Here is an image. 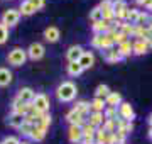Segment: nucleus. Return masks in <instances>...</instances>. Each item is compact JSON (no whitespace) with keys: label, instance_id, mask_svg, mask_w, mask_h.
<instances>
[{"label":"nucleus","instance_id":"nucleus-1","mask_svg":"<svg viewBox=\"0 0 152 144\" xmlns=\"http://www.w3.org/2000/svg\"><path fill=\"white\" fill-rule=\"evenodd\" d=\"M76 93H78V88L73 82H63L56 90V97L59 102H71V100H75Z\"/></svg>","mask_w":152,"mask_h":144},{"label":"nucleus","instance_id":"nucleus-2","mask_svg":"<svg viewBox=\"0 0 152 144\" xmlns=\"http://www.w3.org/2000/svg\"><path fill=\"white\" fill-rule=\"evenodd\" d=\"M7 61L12 66H22L26 61H27V49H22V48H14V49L7 54Z\"/></svg>","mask_w":152,"mask_h":144},{"label":"nucleus","instance_id":"nucleus-3","mask_svg":"<svg viewBox=\"0 0 152 144\" xmlns=\"http://www.w3.org/2000/svg\"><path fill=\"white\" fill-rule=\"evenodd\" d=\"M91 46L93 48H98V49H110V48H113V39L110 37V34H95L91 39Z\"/></svg>","mask_w":152,"mask_h":144},{"label":"nucleus","instance_id":"nucleus-4","mask_svg":"<svg viewBox=\"0 0 152 144\" xmlns=\"http://www.w3.org/2000/svg\"><path fill=\"white\" fill-rule=\"evenodd\" d=\"M19 21H20V12L17 9H7L2 14V24L5 27H14V26L19 24Z\"/></svg>","mask_w":152,"mask_h":144},{"label":"nucleus","instance_id":"nucleus-5","mask_svg":"<svg viewBox=\"0 0 152 144\" xmlns=\"http://www.w3.org/2000/svg\"><path fill=\"white\" fill-rule=\"evenodd\" d=\"M32 107L37 112H41V114H48V110H49V98H48V95L36 93V97H34V100H32Z\"/></svg>","mask_w":152,"mask_h":144},{"label":"nucleus","instance_id":"nucleus-6","mask_svg":"<svg viewBox=\"0 0 152 144\" xmlns=\"http://www.w3.org/2000/svg\"><path fill=\"white\" fill-rule=\"evenodd\" d=\"M113 12L117 21H125V17L129 14V5L125 0H113Z\"/></svg>","mask_w":152,"mask_h":144},{"label":"nucleus","instance_id":"nucleus-7","mask_svg":"<svg viewBox=\"0 0 152 144\" xmlns=\"http://www.w3.org/2000/svg\"><path fill=\"white\" fill-rule=\"evenodd\" d=\"M100 9L103 12V21L107 22H113L115 21V12H113V0H103L100 4Z\"/></svg>","mask_w":152,"mask_h":144},{"label":"nucleus","instance_id":"nucleus-8","mask_svg":"<svg viewBox=\"0 0 152 144\" xmlns=\"http://www.w3.org/2000/svg\"><path fill=\"white\" fill-rule=\"evenodd\" d=\"M34 97H36V92H34L31 87H24V88H20L19 92H17L15 98L19 100V102H22V104H32Z\"/></svg>","mask_w":152,"mask_h":144},{"label":"nucleus","instance_id":"nucleus-9","mask_svg":"<svg viewBox=\"0 0 152 144\" xmlns=\"http://www.w3.org/2000/svg\"><path fill=\"white\" fill-rule=\"evenodd\" d=\"M44 53H46V49H44V46L41 44V43H32V44L29 46V49H27V58L37 61L44 56Z\"/></svg>","mask_w":152,"mask_h":144},{"label":"nucleus","instance_id":"nucleus-10","mask_svg":"<svg viewBox=\"0 0 152 144\" xmlns=\"http://www.w3.org/2000/svg\"><path fill=\"white\" fill-rule=\"evenodd\" d=\"M118 117L124 119V120L132 122V119L135 117V112H134L130 104H127V102H122V104H120L118 105Z\"/></svg>","mask_w":152,"mask_h":144},{"label":"nucleus","instance_id":"nucleus-11","mask_svg":"<svg viewBox=\"0 0 152 144\" xmlns=\"http://www.w3.org/2000/svg\"><path fill=\"white\" fill-rule=\"evenodd\" d=\"M68 139L73 144H81V139H83L81 126H69V129H68Z\"/></svg>","mask_w":152,"mask_h":144},{"label":"nucleus","instance_id":"nucleus-12","mask_svg":"<svg viewBox=\"0 0 152 144\" xmlns=\"http://www.w3.org/2000/svg\"><path fill=\"white\" fill-rule=\"evenodd\" d=\"M66 120L69 122V126H83V124H85V117H83L80 112H76L75 109H71V110L66 114Z\"/></svg>","mask_w":152,"mask_h":144},{"label":"nucleus","instance_id":"nucleus-13","mask_svg":"<svg viewBox=\"0 0 152 144\" xmlns=\"http://www.w3.org/2000/svg\"><path fill=\"white\" fill-rule=\"evenodd\" d=\"M83 48L81 46H71L69 49H68V53H66V58H68V61L69 63H78L80 61V58L83 56Z\"/></svg>","mask_w":152,"mask_h":144},{"label":"nucleus","instance_id":"nucleus-14","mask_svg":"<svg viewBox=\"0 0 152 144\" xmlns=\"http://www.w3.org/2000/svg\"><path fill=\"white\" fill-rule=\"evenodd\" d=\"M112 134L113 132H107L103 127H98L96 134H95V144H110V141H112Z\"/></svg>","mask_w":152,"mask_h":144},{"label":"nucleus","instance_id":"nucleus-15","mask_svg":"<svg viewBox=\"0 0 152 144\" xmlns=\"http://www.w3.org/2000/svg\"><path fill=\"white\" fill-rule=\"evenodd\" d=\"M61 37V32H59V29L54 27V26H49L46 31H44V39L48 41V43H58Z\"/></svg>","mask_w":152,"mask_h":144},{"label":"nucleus","instance_id":"nucleus-16","mask_svg":"<svg viewBox=\"0 0 152 144\" xmlns=\"http://www.w3.org/2000/svg\"><path fill=\"white\" fill-rule=\"evenodd\" d=\"M105 122V115L103 112H90V119H88V124L93 126V127H102Z\"/></svg>","mask_w":152,"mask_h":144},{"label":"nucleus","instance_id":"nucleus-17","mask_svg":"<svg viewBox=\"0 0 152 144\" xmlns=\"http://www.w3.org/2000/svg\"><path fill=\"white\" fill-rule=\"evenodd\" d=\"M91 29H93V32H95V34H108L110 29H112V22H107V21L93 22Z\"/></svg>","mask_w":152,"mask_h":144},{"label":"nucleus","instance_id":"nucleus-18","mask_svg":"<svg viewBox=\"0 0 152 144\" xmlns=\"http://www.w3.org/2000/svg\"><path fill=\"white\" fill-rule=\"evenodd\" d=\"M78 63L81 65L83 70H88V68H91L93 65H95V54H93V53H90V51H85Z\"/></svg>","mask_w":152,"mask_h":144},{"label":"nucleus","instance_id":"nucleus-19","mask_svg":"<svg viewBox=\"0 0 152 144\" xmlns=\"http://www.w3.org/2000/svg\"><path fill=\"white\" fill-rule=\"evenodd\" d=\"M7 122H9V126L14 129H19L26 122V115H22V114H15V112H12L10 115H9V119H7Z\"/></svg>","mask_w":152,"mask_h":144},{"label":"nucleus","instance_id":"nucleus-20","mask_svg":"<svg viewBox=\"0 0 152 144\" xmlns=\"http://www.w3.org/2000/svg\"><path fill=\"white\" fill-rule=\"evenodd\" d=\"M132 48H134V53L135 54H145L147 51L151 49L149 48V43H147L145 39H137L135 43L132 44Z\"/></svg>","mask_w":152,"mask_h":144},{"label":"nucleus","instance_id":"nucleus-21","mask_svg":"<svg viewBox=\"0 0 152 144\" xmlns=\"http://www.w3.org/2000/svg\"><path fill=\"white\" fill-rule=\"evenodd\" d=\"M122 104V95L118 92H110V95L105 98V105L107 107H117Z\"/></svg>","mask_w":152,"mask_h":144},{"label":"nucleus","instance_id":"nucleus-22","mask_svg":"<svg viewBox=\"0 0 152 144\" xmlns=\"http://www.w3.org/2000/svg\"><path fill=\"white\" fill-rule=\"evenodd\" d=\"M122 60H124V58L120 56L117 48H110V49L105 51V61H108V63H118V61H122Z\"/></svg>","mask_w":152,"mask_h":144},{"label":"nucleus","instance_id":"nucleus-23","mask_svg":"<svg viewBox=\"0 0 152 144\" xmlns=\"http://www.w3.org/2000/svg\"><path fill=\"white\" fill-rule=\"evenodd\" d=\"M76 112H80L83 117H86L90 112H91V109H90V102H86V100H80V102H76L75 107H73Z\"/></svg>","mask_w":152,"mask_h":144},{"label":"nucleus","instance_id":"nucleus-24","mask_svg":"<svg viewBox=\"0 0 152 144\" xmlns=\"http://www.w3.org/2000/svg\"><path fill=\"white\" fill-rule=\"evenodd\" d=\"M12 83V71L9 68H0V87H7Z\"/></svg>","mask_w":152,"mask_h":144},{"label":"nucleus","instance_id":"nucleus-25","mask_svg":"<svg viewBox=\"0 0 152 144\" xmlns=\"http://www.w3.org/2000/svg\"><path fill=\"white\" fill-rule=\"evenodd\" d=\"M117 51L120 53V56H122V58H127V56H130L132 53H134L132 43H130V41H125V43L118 44V46H117Z\"/></svg>","mask_w":152,"mask_h":144},{"label":"nucleus","instance_id":"nucleus-26","mask_svg":"<svg viewBox=\"0 0 152 144\" xmlns=\"http://www.w3.org/2000/svg\"><path fill=\"white\" fill-rule=\"evenodd\" d=\"M19 12H20V15H32L37 10L34 9V5L31 4V0H24L20 4V7H19Z\"/></svg>","mask_w":152,"mask_h":144},{"label":"nucleus","instance_id":"nucleus-27","mask_svg":"<svg viewBox=\"0 0 152 144\" xmlns=\"http://www.w3.org/2000/svg\"><path fill=\"white\" fill-rule=\"evenodd\" d=\"M46 134H48V131H44V129L37 127V126H34L32 132H31V136H29V137L32 139V141H36V143H39V141H42V139L46 137Z\"/></svg>","mask_w":152,"mask_h":144},{"label":"nucleus","instance_id":"nucleus-28","mask_svg":"<svg viewBox=\"0 0 152 144\" xmlns=\"http://www.w3.org/2000/svg\"><path fill=\"white\" fill-rule=\"evenodd\" d=\"M90 109H91V112H103L105 109H107V105H105V100L102 98H95L90 102Z\"/></svg>","mask_w":152,"mask_h":144},{"label":"nucleus","instance_id":"nucleus-29","mask_svg":"<svg viewBox=\"0 0 152 144\" xmlns=\"http://www.w3.org/2000/svg\"><path fill=\"white\" fill-rule=\"evenodd\" d=\"M105 120H117L118 119V109L117 107H107L103 110Z\"/></svg>","mask_w":152,"mask_h":144},{"label":"nucleus","instance_id":"nucleus-30","mask_svg":"<svg viewBox=\"0 0 152 144\" xmlns=\"http://www.w3.org/2000/svg\"><path fill=\"white\" fill-rule=\"evenodd\" d=\"M83 73V68L80 63H69L68 65V75L69 76H80Z\"/></svg>","mask_w":152,"mask_h":144},{"label":"nucleus","instance_id":"nucleus-31","mask_svg":"<svg viewBox=\"0 0 152 144\" xmlns=\"http://www.w3.org/2000/svg\"><path fill=\"white\" fill-rule=\"evenodd\" d=\"M108 95H110V88L107 87V85H98L96 90H95V97H96V98L105 100Z\"/></svg>","mask_w":152,"mask_h":144},{"label":"nucleus","instance_id":"nucleus-32","mask_svg":"<svg viewBox=\"0 0 152 144\" xmlns=\"http://www.w3.org/2000/svg\"><path fill=\"white\" fill-rule=\"evenodd\" d=\"M90 19H91V22H100V21H103V12L100 7H95L91 12H90Z\"/></svg>","mask_w":152,"mask_h":144},{"label":"nucleus","instance_id":"nucleus-33","mask_svg":"<svg viewBox=\"0 0 152 144\" xmlns=\"http://www.w3.org/2000/svg\"><path fill=\"white\" fill-rule=\"evenodd\" d=\"M139 12L140 10H137V9H129V14H127V17H125V22L134 24V26H135L137 17H139Z\"/></svg>","mask_w":152,"mask_h":144},{"label":"nucleus","instance_id":"nucleus-34","mask_svg":"<svg viewBox=\"0 0 152 144\" xmlns=\"http://www.w3.org/2000/svg\"><path fill=\"white\" fill-rule=\"evenodd\" d=\"M32 124H31V122H24V124H22L20 127H19V132L22 134V136H26V137H29V136H31V132H32Z\"/></svg>","mask_w":152,"mask_h":144},{"label":"nucleus","instance_id":"nucleus-35","mask_svg":"<svg viewBox=\"0 0 152 144\" xmlns=\"http://www.w3.org/2000/svg\"><path fill=\"white\" fill-rule=\"evenodd\" d=\"M81 127H83V136H85V137H93V136L96 134V127L90 126L88 122H86V124H83Z\"/></svg>","mask_w":152,"mask_h":144},{"label":"nucleus","instance_id":"nucleus-36","mask_svg":"<svg viewBox=\"0 0 152 144\" xmlns=\"http://www.w3.org/2000/svg\"><path fill=\"white\" fill-rule=\"evenodd\" d=\"M149 14L147 12H139V17H137V22L135 26H142V27H145V24L149 22Z\"/></svg>","mask_w":152,"mask_h":144},{"label":"nucleus","instance_id":"nucleus-37","mask_svg":"<svg viewBox=\"0 0 152 144\" xmlns=\"http://www.w3.org/2000/svg\"><path fill=\"white\" fill-rule=\"evenodd\" d=\"M7 39H9V27H5L4 24L0 22V44L7 43Z\"/></svg>","mask_w":152,"mask_h":144},{"label":"nucleus","instance_id":"nucleus-38","mask_svg":"<svg viewBox=\"0 0 152 144\" xmlns=\"http://www.w3.org/2000/svg\"><path fill=\"white\" fill-rule=\"evenodd\" d=\"M49 126H51V115H49V114H44L42 120H41V124H39L37 127L44 129V131H48V129H49Z\"/></svg>","mask_w":152,"mask_h":144},{"label":"nucleus","instance_id":"nucleus-39","mask_svg":"<svg viewBox=\"0 0 152 144\" xmlns=\"http://www.w3.org/2000/svg\"><path fill=\"white\" fill-rule=\"evenodd\" d=\"M2 144H20V141H19L15 136H7V137L2 141Z\"/></svg>","mask_w":152,"mask_h":144},{"label":"nucleus","instance_id":"nucleus-40","mask_svg":"<svg viewBox=\"0 0 152 144\" xmlns=\"http://www.w3.org/2000/svg\"><path fill=\"white\" fill-rule=\"evenodd\" d=\"M31 4L34 5V9H36V10H41V9L46 5V0H31Z\"/></svg>","mask_w":152,"mask_h":144},{"label":"nucleus","instance_id":"nucleus-41","mask_svg":"<svg viewBox=\"0 0 152 144\" xmlns=\"http://www.w3.org/2000/svg\"><path fill=\"white\" fill-rule=\"evenodd\" d=\"M147 27H151V29H152V15L149 17V22H147Z\"/></svg>","mask_w":152,"mask_h":144},{"label":"nucleus","instance_id":"nucleus-42","mask_svg":"<svg viewBox=\"0 0 152 144\" xmlns=\"http://www.w3.org/2000/svg\"><path fill=\"white\" fill-rule=\"evenodd\" d=\"M149 137H151V139H152V127H151V129H149Z\"/></svg>","mask_w":152,"mask_h":144},{"label":"nucleus","instance_id":"nucleus-43","mask_svg":"<svg viewBox=\"0 0 152 144\" xmlns=\"http://www.w3.org/2000/svg\"><path fill=\"white\" fill-rule=\"evenodd\" d=\"M149 124H151V127H152V114H151V117H149Z\"/></svg>","mask_w":152,"mask_h":144},{"label":"nucleus","instance_id":"nucleus-44","mask_svg":"<svg viewBox=\"0 0 152 144\" xmlns=\"http://www.w3.org/2000/svg\"><path fill=\"white\" fill-rule=\"evenodd\" d=\"M20 144H31V143H29V141H22Z\"/></svg>","mask_w":152,"mask_h":144},{"label":"nucleus","instance_id":"nucleus-45","mask_svg":"<svg viewBox=\"0 0 152 144\" xmlns=\"http://www.w3.org/2000/svg\"><path fill=\"white\" fill-rule=\"evenodd\" d=\"M149 29H151V27H149ZM151 32H152V29H151Z\"/></svg>","mask_w":152,"mask_h":144},{"label":"nucleus","instance_id":"nucleus-46","mask_svg":"<svg viewBox=\"0 0 152 144\" xmlns=\"http://www.w3.org/2000/svg\"><path fill=\"white\" fill-rule=\"evenodd\" d=\"M0 144H2V143H0Z\"/></svg>","mask_w":152,"mask_h":144}]
</instances>
